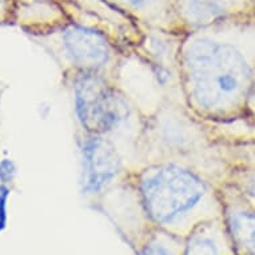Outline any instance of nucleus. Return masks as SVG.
Returning <instances> with one entry per match:
<instances>
[{"label":"nucleus","instance_id":"10","mask_svg":"<svg viewBox=\"0 0 255 255\" xmlns=\"http://www.w3.org/2000/svg\"><path fill=\"white\" fill-rule=\"evenodd\" d=\"M175 17L186 34L207 25L255 17V0H175Z\"/></svg>","mask_w":255,"mask_h":255},{"label":"nucleus","instance_id":"7","mask_svg":"<svg viewBox=\"0 0 255 255\" xmlns=\"http://www.w3.org/2000/svg\"><path fill=\"white\" fill-rule=\"evenodd\" d=\"M183 34L162 28L142 27V40L132 54L144 70L158 95L164 101L184 102L179 66V48Z\"/></svg>","mask_w":255,"mask_h":255},{"label":"nucleus","instance_id":"5","mask_svg":"<svg viewBox=\"0 0 255 255\" xmlns=\"http://www.w3.org/2000/svg\"><path fill=\"white\" fill-rule=\"evenodd\" d=\"M32 35L54 56L63 76L95 72L115 82L119 79L126 55L95 29L68 19L54 28Z\"/></svg>","mask_w":255,"mask_h":255},{"label":"nucleus","instance_id":"9","mask_svg":"<svg viewBox=\"0 0 255 255\" xmlns=\"http://www.w3.org/2000/svg\"><path fill=\"white\" fill-rule=\"evenodd\" d=\"M70 20L95 29L115 43L126 56L142 40V27L106 0H59Z\"/></svg>","mask_w":255,"mask_h":255},{"label":"nucleus","instance_id":"3","mask_svg":"<svg viewBox=\"0 0 255 255\" xmlns=\"http://www.w3.org/2000/svg\"><path fill=\"white\" fill-rule=\"evenodd\" d=\"M134 175L155 230L184 239L206 222L223 218L221 187L194 168L155 162L135 168Z\"/></svg>","mask_w":255,"mask_h":255},{"label":"nucleus","instance_id":"1","mask_svg":"<svg viewBox=\"0 0 255 255\" xmlns=\"http://www.w3.org/2000/svg\"><path fill=\"white\" fill-rule=\"evenodd\" d=\"M179 66L184 102L194 115L218 125L249 118L255 87V17L183 34Z\"/></svg>","mask_w":255,"mask_h":255},{"label":"nucleus","instance_id":"14","mask_svg":"<svg viewBox=\"0 0 255 255\" xmlns=\"http://www.w3.org/2000/svg\"><path fill=\"white\" fill-rule=\"evenodd\" d=\"M15 16V0H0V24L13 21Z\"/></svg>","mask_w":255,"mask_h":255},{"label":"nucleus","instance_id":"6","mask_svg":"<svg viewBox=\"0 0 255 255\" xmlns=\"http://www.w3.org/2000/svg\"><path fill=\"white\" fill-rule=\"evenodd\" d=\"M88 205L113 223L134 253L142 249L155 231L131 168L105 184Z\"/></svg>","mask_w":255,"mask_h":255},{"label":"nucleus","instance_id":"15","mask_svg":"<svg viewBox=\"0 0 255 255\" xmlns=\"http://www.w3.org/2000/svg\"><path fill=\"white\" fill-rule=\"evenodd\" d=\"M4 191V188H0V229L4 227L5 222V214H4V199H5V191L4 194H1Z\"/></svg>","mask_w":255,"mask_h":255},{"label":"nucleus","instance_id":"4","mask_svg":"<svg viewBox=\"0 0 255 255\" xmlns=\"http://www.w3.org/2000/svg\"><path fill=\"white\" fill-rule=\"evenodd\" d=\"M70 88L78 128L109 139L131 170L138 168V146L146 114L121 84L95 72L63 76Z\"/></svg>","mask_w":255,"mask_h":255},{"label":"nucleus","instance_id":"8","mask_svg":"<svg viewBox=\"0 0 255 255\" xmlns=\"http://www.w3.org/2000/svg\"><path fill=\"white\" fill-rule=\"evenodd\" d=\"M75 144L79 156V187L87 203L102 187L130 167L111 140L76 128Z\"/></svg>","mask_w":255,"mask_h":255},{"label":"nucleus","instance_id":"11","mask_svg":"<svg viewBox=\"0 0 255 255\" xmlns=\"http://www.w3.org/2000/svg\"><path fill=\"white\" fill-rule=\"evenodd\" d=\"M140 27L183 34L175 17V0H106Z\"/></svg>","mask_w":255,"mask_h":255},{"label":"nucleus","instance_id":"12","mask_svg":"<svg viewBox=\"0 0 255 255\" xmlns=\"http://www.w3.org/2000/svg\"><path fill=\"white\" fill-rule=\"evenodd\" d=\"M182 255H235L223 218L206 222L191 231L184 238Z\"/></svg>","mask_w":255,"mask_h":255},{"label":"nucleus","instance_id":"2","mask_svg":"<svg viewBox=\"0 0 255 255\" xmlns=\"http://www.w3.org/2000/svg\"><path fill=\"white\" fill-rule=\"evenodd\" d=\"M218 126L194 115L186 103L162 102L144 119L138 167L176 162L202 172L221 187L233 171L250 166L245 163L243 150L222 134Z\"/></svg>","mask_w":255,"mask_h":255},{"label":"nucleus","instance_id":"13","mask_svg":"<svg viewBox=\"0 0 255 255\" xmlns=\"http://www.w3.org/2000/svg\"><path fill=\"white\" fill-rule=\"evenodd\" d=\"M184 239L155 230L135 255H182Z\"/></svg>","mask_w":255,"mask_h":255}]
</instances>
